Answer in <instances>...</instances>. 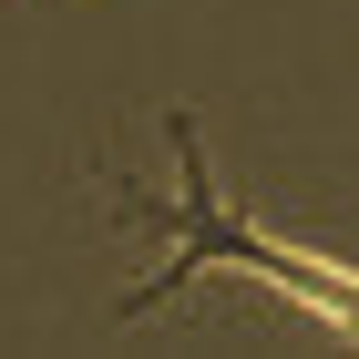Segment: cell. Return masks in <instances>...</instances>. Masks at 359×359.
Masks as SVG:
<instances>
[{
  "mask_svg": "<svg viewBox=\"0 0 359 359\" xmlns=\"http://www.w3.org/2000/svg\"><path fill=\"white\" fill-rule=\"evenodd\" d=\"M165 144H175V205H154V195H123V216L134 226H165V267L144 277V287H123V318H144V308H165L175 287H195L205 267H236L257 277V287H277V298H298L318 308L329 329L359 339V277L329 267V257H308V247H277L267 226L236 216V195L216 185V165H205V134H195V113H165Z\"/></svg>",
  "mask_w": 359,
  "mask_h": 359,
  "instance_id": "1",
  "label": "cell"
}]
</instances>
